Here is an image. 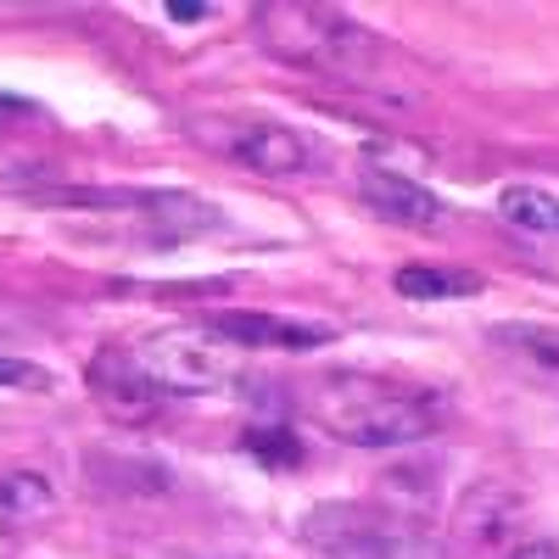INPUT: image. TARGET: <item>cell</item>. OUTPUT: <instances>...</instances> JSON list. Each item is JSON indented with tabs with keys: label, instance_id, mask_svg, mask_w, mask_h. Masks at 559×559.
<instances>
[{
	"label": "cell",
	"instance_id": "cell-8",
	"mask_svg": "<svg viewBox=\"0 0 559 559\" xmlns=\"http://www.w3.org/2000/svg\"><path fill=\"white\" fill-rule=\"evenodd\" d=\"M392 286L408 302H464V297H481L487 280L471 269H453V263H403Z\"/></svg>",
	"mask_w": 559,
	"mask_h": 559
},
{
	"label": "cell",
	"instance_id": "cell-2",
	"mask_svg": "<svg viewBox=\"0 0 559 559\" xmlns=\"http://www.w3.org/2000/svg\"><path fill=\"white\" fill-rule=\"evenodd\" d=\"M302 548L313 559H448L442 537L386 503H319L302 521Z\"/></svg>",
	"mask_w": 559,
	"mask_h": 559
},
{
	"label": "cell",
	"instance_id": "cell-15",
	"mask_svg": "<svg viewBox=\"0 0 559 559\" xmlns=\"http://www.w3.org/2000/svg\"><path fill=\"white\" fill-rule=\"evenodd\" d=\"M509 559H559V548H554V543H521Z\"/></svg>",
	"mask_w": 559,
	"mask_h": 559
},
{
	"label": "cell",
	"instance_id": "cell-13",
	"mask_svg": "<svg viewBox=\"0 0 559 559\" xmlns=\"http://www.w3.org/2000/svg\"><path fill=\"white\" fill-rule=\"evenodd\" d=\"M241 448H247V453H258V459H269V464H297V459H302L292 431H247V437H241Z\"/></svg>",
	"mask_w": 559,
	"mask_h": 559
},
{
	"label": "cell",
	"instance_id": "cell-9",
	"mask_svg": "<svg viewBox=\"0 0 559 559\" xmlns=\"http://www.w3.org/2000/svg\"><path fill=\"white\" fill-rule=\"evenodd\" d=\"M90 386H96L102 397H107V408H123V414H146L152 403H157V392L134 376V364L123 358V353H102L96 364H90Z\"/></svg>",
	"mask_w": 559,
	"mask_h": 559
},
{
	"label": "cell",
	"instance_id": "cell-12",
	"mask_svg": "<svg viewBox=\"0 0 559 559\" xmlns=\"http://www.w3.org/2000/svg\"><path fill=\"white\" fill-rule=\"evenodd\" d=\"M492 342L509 347L515 358H526L532 369L559 376V331H548V324H492Z\"/></svg>",
	"mask_w": 559,
	"mask_h": 559
},
{
	"label": "cell",
	"instance_id": "cell-11",
	"mask_svg": "<svg viewBox=\"0 0 559 559\" xmlns=\"http://www.w3.org/2000/svg\"><path fill=\"white\" fill-rule=\"evenodd\" d=\"M498 213L526 229V236H559V197L543 191V185H509L498 191Z\"/></svg>",
	"mask_w": 559,
	"mask_h": 559
},
{
	"label": "cell",
	"instance_id": "cell-1",
	"mask_svg": "<svg viewBox=\"0 0 559 559\" xmlns=\"http://www.w3.org/2000/svg\"><path fill=\"white\" fill-rule=\"evenodd\" d=\"M313 419L336 442L353 448H408L442 431L448 403L426 386H408L392 376H331L313 392Z\"/></svg>",
	"mask_w": 559,
	"mask_h": 559
},
{
	"label": "cell",
	"instance_id": "cell-14",
	"mask_svg": "<svg viewBox=\"0 0 559 559\" xmlns=\"http://www.w3.org/2000/svg\"><path fill=\"white\" fill-rule=\"evenodd\" d=\"M0 386H17V392H45V386H51V376H45L39 364H28V358L0 353Z\"/></svg>",
	"mask_w": 559,
	"mask_h": 559
},
{
	"label": "cell",
	"instance_id": "cell-6",
	"mask_svg": "<svg viewBox=\"0 0 559 559\" xmlns=\"http://www.w3.org/2000/svg\"><path fill=\"white\" fill-rule=\"evenodd\" d=\"M263 39L274 45V57H292V62H336V34L342 23L324 17V12H308V7H269L263 17Z\"/></svg>",
	"mask_w": 559,
	"mask_h": 559
},
{
	"label": "cell",
	"instance_id": "cell-10",
	"mask_svg": "<svg viewBox=\"0 0 559 559\" xmlns=\"http://www.w3.org/2000/svg\"><path fill=\"white\" fill-rule=\"evenodd\" d=\"M57 509V492L39 471H7L0 476V521L7 526H28L39 515H51Z\"/></svg>",
	"mask_w": 559,
	"mask_h": 559
},
{
	"label": "cell",
	"instance_id": "cell-3",
	"mask_svg": "<svg viewBox=\"0 0 559 559\" xmlns=\"http://www.w3.org/2000/svg\"><path fill=\"white\" fill-rule=\"evenodd\" d=\"M123 358L134 364V376L157 397H218L224 386H236V369H241V347L213 336L207 324L152 331L134 347H123Z\"/></svg>",
	"mask_w": 559,
	"mask_h": 559
},
{
	"label": "cell",
	"instance_id": "cell-5",
	"mask_svg": "<svg viewBox=\"0 0 559 559\" xmlns=\"http://www.w3.org/2000/svg\"><path fill=\"white\" fill-rule=\"evenodd\" d=\"M358 197L376 207L386 224H397V229H442V224H448L442 197L431 191V185L397 174V168H364Z\"/></svg>",
	"mask_w": 559,
	"mask_h": 559
},
{
	"label": "cell",
	"instance_id": "cell-7",
	"mask_svg": "<svg viewBox=\"0 0 559 559\" xmlns=\"http://www.w3.org/2000/svg\"><path fill=\"white\" fill-rule=\"evenodd\" d=\"M207 331L224 336L229 347H274V353L331 347V331H324V324H297V319H280V313H218Z\"/></svg>",
	"mask_w": 559,
	"mask_h": 559
},
{
	"label": "cell",
	"instance_id": "cell-4",
	"mask_svg": "<svg viewBox=\"0 0 559 559\" xmlns=\"http://www.w3.org/2000/svg\"><path fill=\"white\" fill-rule=\"evenodd\" d=\"M213 146H224L236 163H247L252 174L269 179H292L313 168V146L297 123H274V118H247V123H229L224 134H207Z\"/></svg>",
	"mask_w": 559,
	"mask_h": 559
}]
</instances>
